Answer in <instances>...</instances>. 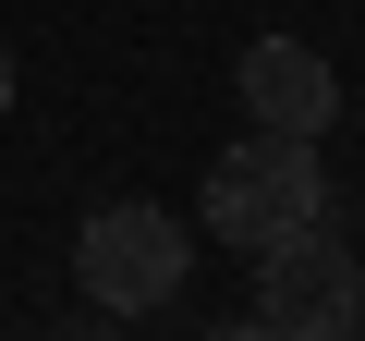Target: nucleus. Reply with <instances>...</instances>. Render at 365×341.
<instances>
[{"label":"nucleus","mask_w":365,"mask_h":341,"mask_svg":"<svg viewBox=\"0 0 365 341\" xmlns=\"http://www.w3.org/2000/svg\"><path fill=\"white\" fill-rule=\"evenodd\" d=\"M195 220H207L232 256H268L280 232L329 220V170H317V134H280V122H256L244 146H220V158H207V195H195Z\"/></svg>","instance_id":"f257e3e1"},{"label":"nucleus","mask_w":365,"mask_h":341,"mask_svg":"<svg viewBox=\"0 0 365 341\" xmlns=\"http://www.w3.org/2000/svg\"><path fill=\"white\" fill-rule=\"evenodd\" d=\"M182 268H195V244H182L170 208H98V220L73 232V280H86V305H110V317L170 305Z\"/></svg>","instance_id":"f03ea898"},{"label":"nucleus","mask_w":365,"mask_h":341,"mask_svg":"<svg viewBox=\"0 0 365 341\" xmlns=\"http://www.w3.org/2000/svg\"><path fill=\"white\" fill-rule=\"evenodd\" d=\"M353 317H365V268L341 256L329 220H304V232H280V244L256 256V329H280V341H329V329H353Z\"/></svg>","instance_id":"7ed1b4c3"},{"label":"nucleus","mask_w":365,"mask_h":341,"mask_svg":"<svg viewBox=\"0 0 365 341\" xmlns=\"http://www.w3.org/2000/svg\"><path fill=\"white\" fill-rule=\"evenodd\" d=\"M232 86H244V122H280V134H329V110H341V73L304 37H256L232 61Z\"/></svg>","instance_id":"20e7f679"},{"label":"nucleus","mask_w":365,"mask_h":341,"mask_svg":"<svg viewBox=\"0 0 365 341\" xmlns=\"http://www.w3.org/2000/svg\"><path fill=\"white\" fill-rule=\"evenodd\" d=\"M0 110H13V49H0Z\"/></svg>","instance_id":"39448f33"}]
</instances>
